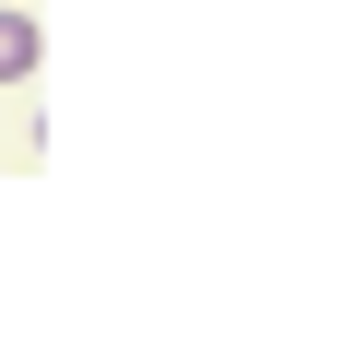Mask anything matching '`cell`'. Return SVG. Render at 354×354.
Listing matches in <instances>:
<instances>
[{
  "label": "cell",
  "instance_id": "1",
  "mask_svg": "<svg viewBox=\"0 0 354 354\" xmlns=\"http://www.w3.org/2000/svg\"><path fill=\"white\" fill-rule=\"evenodd\" d=\"M24 71H36V24H24V12H0V83H24Z\"/></svg>",
  "mask_w": 354,
  "mask_h": 354
},
{
  "label": "cell",
  "instance_id": "2",
  "mask_svg": "<svg viewBox=\"0 0 354 354\" xmlns=\"http://www.w3.org/2000/svg\"><path fill=\"white\" fill-rule=\"evenodd\" d=\"M0 12H12V0H0Z\"/></svg>",
  "mask_w": 354,
  "mask_h": 354
}]
</instances>
